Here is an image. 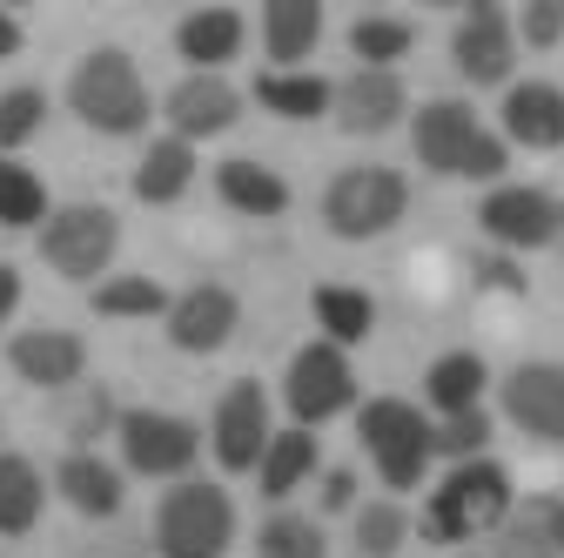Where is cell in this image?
<instances>
[{"label": "cell", "instance_id": "5", "mask_svg": "<svg viewBox=\"0 0 564 558\" xmlns=\"http://www.w3.org/2000/svg\"><path fill=\"white\" fill-rule=\"evenodd\" d=\"M115 249H121V223L101 202H67L41 223V256H47V269L67 276V283H95V276L115 262Z\"/></svg>", "mask_w": 564, "mask_h": 558}, {"label": "cell", "instance_id": "17", "mask_svg": "<svg viewBox=\"0 0 564 558\" xmlns=\"http://www.w3.org/2000/svg\"><path fill=\"white\" fill-rule=\"evenodd\" d=\"M8 364L28 384H41V390H67V384L88 371V351H82L75 330H28V336L8 343Z\"/></svg>", "mask_w": 564, "mask_h": 558}, {"label": "cell", "instance_id": "25", "mask_svg": "<svg viewBox=\"0 0 564 558\" xmlns=\"http://www.w3.org/2000/svg\"><path fill=\"white\" fill-rule=\"evenodd\" d=\"M484 384H490V371H484V357H477V351H451V357H437V364H431V377H423V390H431V404H437L444 417L477 410Z\"/></svg>", "mask_w": 564, "mask_h": 558}, {"label": "cell", "instance_id": "23", "mask_svg": "<svg viewBox=\"0 0 564 558\" xmlns=\"http://www.w3.org/2000/svg\"><path fill=\"white\" fill-rule=\"evenodd\" d=\"M41 505H47V484H41V471L21 458V451H0V532H34V518H41Z\"/></svg>", "mask_w": 564, "mask_h": 558}, {"label": "cell", "instance_id": "36", "mask_svg": "<svg viewBox=\"0 0 564 558\" xmlns=\"http://www.w3.org/2000/svg\"><path fill=\"white\" fill-rule=\"evenodd\" d=\"M518 518H524V525H531V532L557 551V558H564V498L538 492V498H524V505H518Z\"/></svg>", "mask_w": 564, "mask_h": 558}, {"label": "cell", "instance_id": "11", "mask_svg": "<svg viewBox=\"0 0 564 558\" xmlns=\"http://www.w3.org/2000/svg\"><path fill=\"white\" fill-rule=\"evenodd\" d=\"M451 61H457V75L477 82V88H498V82L511 75L518 34H511V14L498 8V0H477V8L457 21V34H451Z\"/></svg>", "mask_w": 564, "mask_h": 558}, {"label": "cell", "instance_id": "10", "mask_svg": "<svg viewBox=\"0 0 564 558\" xmlns=\"http://www.w3.org/2000/svg\"><path fill=\"white\" fill-rule=\"evenodd\" d=\"M269 438H275V431H269V397H262V384H256V377L229 384L223 404H216V425H208L216 464H223V471H256L262 451H269Z\"/></svg>", "mask_w": 564, "mask_h": 558}, {"label": "cell", "instance_id": "16", "mask_svg": "<svg viewBox=\"0 0 564 558\" xmlns=\"http://www.w3.org/2000/svg\"><path fill=\"white\" fill-rule=\"evenodd\" d=\"M477 135H484V128H477V115H470L464 101H431V108L416 115L410 142H416V162L431 169V175H457Z\"/></svg>", "mask_w": 564, "mask_h": 558}, {"label": "cell", "instance_id": "20", "mask_svg": "<svg viewBox=\"0 0 564 558\" xmlns=\"http://www.w3.org/2000/svg\"><path fill=\"white\" fill-rule=\"evenodd\" d=\"M175 47H182V61L195 75H216V67L236 61V47H242V14L236 8H202V14H188L175 28Z\"/></svg>", "mask_w": 564, "mask_h": 558}, {"label": "cell", "instance_id": "42", "mask_svg": "<svg viewBox=\"0 0 564 558\" xmlns=\"http://www.w3.org/2000/svg\"><path fill=\"white\" fill-rule=\"evenodd\" d=\"M14 303H21V269H14V262H0V323L14 316Z\"/></svg>", "mask_w": 564, "mask_h": 558}, {"label": "cell", "instance_id": "21", "mask_svg": "<svg viewBox=\"0 0 564 558\" xmlns=\"http://www.w3.org/2000/svg\"><path fill=\"white\" fill-rule=\"evenodd\" d=\"M216 189H223L229 208H242V216H282V208H290V182H282L275 169H262V162H249V155L223 162Z\"/></svg>", "mask_w": 564, "mask_h": 558}, {"label": "cell", "instance_id": "12", "mask_svg": "<svg viewBox=\"0 0 564 558\" xmlns=\"http://www.w3.org/2000/svg\"><path fill=\"white\" fill-rule=\"evenodd\" d=\"M236 323H242V303L223 283H195L188 297L169 303V343H175V351H188V357L223 351V343L236 336Z\"/></svg>", "mask_w": 564, "mask_h": 558}, {"label": "cell", "instance_id": "27", "mask_svg": "<svg viewBox=\"0 0 564 558\" xmlns=\"http://www.w3.org/2000/svg\"><path fill=\"white\" fill-rule=\"evenodd\" d=\"M329 95H336V88H329L323 75H282V67L256 82V101H262L269 115H282V121H316V115L329 108Z\"/></svg>", "mask_w": 564, "mask_h": 558}, {"label": "cell", "instance_id": "31", "mask_svg": "<svg viewBox=\"0 0 564 558\" xmlns=\"http://www.w3.org/2000/svg\"><path fill=\"white\" fill-rule=\"evenodd\" d=\"M169 290L155 283V276H108V283L95 290V310L101 316H169Z\"/></svg>", "mask_w": 564, "mask_h": 558}, {"label": "cell", "instance_id": "6", "mask_svg": "<svg viewBox=\"0 0 564 558\" xmlns=\"http://www.w3.org/2000/svg\"><path fill=\"white\" fill-rule=\"evenodd\" d=\"M357 431L383 471L390 492H410V484H423V464H431V425H423V410L403 404V397H370Z\"/></svg>", "mask_w": 564, "mask_h": 558}, {"label": "cell", "instance_id": "38", "mask_svg": "<svg viewBox=\"0 0 564 558\" xmlns=\"http://www.w3.org/2000/svg\"><path fill=\"white\" fill-rule=\"evenodd\" d=\"M518 34L531 47H557L564 41V0H531V8L518 14Z\"/></svg>", "mask_w": 564, "mask_h": 558}, {"label": "cell", "instance_id": "43", "mask_svg": "<svg viewBox=\"0 0 564 558\" xmlns=\"http://www.w3.org/2000/svg\"><path fill=\"white\" fill-rule=\"evenodd\" d=\"M8 54H21V21L0 8V61H8Z\"/></svg>", "mask_w": 564, "mask_h": 558}, {"label": "cell", "instance_id": "9", "mask_svg": "<svg viewBox=\"0 0 564 558\" xmlns=\"http://www.w3.org/2000/svg\"><path fill=\"white\" fill-rule=\"evenodd\" d=\"M290 410H296V425H323V417L349 410V397H357V377H349V357L336 351V343H303V351L290 357Z\"/></svg>", "mask_w": 564, "mask_h": 558}, {"label": "cell", "instance_id": "39", "mask_svg": "<svg viewBox=\"0 0 564 558\" xmlns=\"http://www.w3.org/2000/svg\"><path fill=\"white\" fill-rule=\"evenodd\" d=\"M498 558H557V551H551V545L518 518V512H511V518H505V545H498Z\"/></svg>", "mask_w": 564, "mask_h": 558}, {"label": "cell", "instance_id": "30", "mask_svg": "<svg viewBox=\"0 0 564 558\" xmlns=\"http://www.w3.org/2000/svg\"><path fill=\"white\" fill-rule=\"evenodd\" d=\"M416 47V28L410 21H390V14H364L357 28H349V54H357L364 67H390Z\"/></svg>", "mask_w": 564, "mask_h": 558}, {"label": "cell", "instance_id": "8", "mask_svg": "<svg viewBox=\"0 0 564 558\" xmlns=\"http://www.w3.org/2000/svg\"><path fill=\"white\" fill-rule=\"evenodd\" d=\"M477 223L490 243H505V249H544L564 236V202L551 189H490L484 208H477Z\"/></svg>", "mask_w": 564, "mask_h": 558}, {"label": "cell", "instance_id": "1", "mask_svg": "<svg viewBox=\"0 0 564 558\" xmlns=\"http://www.w3.org/2000/svg\"><path fill=\"white\" fill-rule=\"evenodd\" d=\"M67 108H75L95 135H134L149 121V88H141L128 47H95L82 54L75 82H67Z\"/></svg>", "mask_w": 564, "mask_h": 558}, {"label": "cell", "instance_id": "34", "mask_svg": "<svg viewBox=\"0 0 564 558\" xmlns=\"http://www.w3.org/2000/svg\"><path fill=\"white\" fill-rule=\"evenodd\" d=\"M484 444H490V417H484V404L444 417V425L431 431V458H457V464H470V458H484Z\"/></svg>", "mask_w": 564, "mask_h": 558}, {"label": "cell", "instance_id": "14", "mask_svg": "<svg viewBox=\"0 0 564 558\" xmlns=\"http://www.w3.org/2000/svg\"><path fill=\"white\" fill-rule=\"evenodd\" d=\"M329 108H336L343 135H383V128L403 121V82L390 67H357V75L329 95Z\"/></svg>", "mask_w": 564, "mask_h": 558}, {"label": "cell", "instance_id": "40", "mask_svg": "<svg viewBox=\"0 0 564 558\" xmlns=\"http://www.w3.org/2000/svg\"><path fill=\"white\" fill-rule=\"evenodd\" d=\"M477 276L490 290H524V269L518 262H505V256H490V262H477Z\"/></svg>", "mask_w": 564, "mask_h": 558}, {"label": "cell", "instance_id": "3", "mask_svg": "<svg viewBox=\"0 0 564 558\" xmlns=\"http://www.w3.org/2000/svg\"><path fill=\"white\" fill-rule=\"evenodd\" d=\"M236 538V505L223 484H175L155 512V545L162 558H223Z\"/></svg>", "mask_w": 564, "mask_h": 558}, {"label": "cell", "instance_id": "7", "mask_svg": "<svg viewBox=\"0 0 564 558\" xmlns=\"http://www.w3.org/2000/svg\"><path fill=\"white\" fill-rule=\"evenodd\" d=\"M115 438H121L128 471H141V477H182L195 464V451H202L195 425L175 417V410H121Z\"/></svg>", "mask_w": 564, "mask_h": 558}, {"label": "cell", "instance_id": "4", "mask_svg": "<svg viewBox=\"0 0 564 558\" xmlns=\"http://www.w3.org/2000/svg\"><path fill=\"white\" fill-rule=\"evenodd\" d=\"M410 208V182L397 169H343L323 195V223L343 236V243H370L383 229H397V216Z\"/></svg>", "mask_w": 564, "mask_h": 558}, {"label": "cell", "instance_id": "26", "mask_svg": "<svg viewBox=\"0 0 564 558\" xmlns=\"http://www.w3.org/2000/svg\"><path fill=\"white\" fill-rule=\"evenodd\" d=\"M256 471H262V492H269V498H290L296 484L316 471V438H310L303 425H296V431H275Z\"/></svg>", "mask_w": 564, "mask_h": 558}, {"label": "cell", "instance_id": "2", "mask_svg": "<svg viewBox=\"0 0 564 558\" xmlns=\"http://www.w3.org/2000/svg\"><path fill=\"white\" fill-rule=\"evenodd\" d=\"M505 518H511V477H505V464L470 458V464H457L437 484L431 512H423V532L457 545V538H477V532H498Z\"/></svg>", "mask_w": 564, "mask_h": 558}, {"label": "cell", "instance_id": "29", "mask_svg": "<svg viewBox=\"0 0 564 558\" xmlns=\"http://www.w3.org/2000/svg\"><path fill=\"white\" fill-rule=\"evenodd\" d=\"M47 216H54V208H47L41 175L0 155V223H8V229H34V223H47Z\"/></svg>", "mask_w": 564, "mask_h": 558}, {"label": "cell", "instance_id": "41", "mask_svg": "<svg viewBox=\"0 0 564 558\" xmlns=\"http://www.w3.org/2000/svg\"><path fill=\"white\" fill-rule=\"evenodd\" d=\"M323 505H329V512H349V505H357V477H349V471H329V477H323Z\"/></svg>", "mask_w": 564, "mask_h": 558}, {"label": "cell", "instance_id": "28", "mask_svg": "<svg viewBox=\"0 0 564 558\" xmlns=\"http://www.w3.org/2000/svg\"><path fill=\"white\" fill-rule=\"evenodd\" d=\"M316 323H323V336L343 351V343H364V336H370L377 303H370L364 290H349V283H323V290H316Z\"/></svg>", "mask_w": 564, "mask_h": 558}, {"label": "cell", "instance_id": "37", "mask_svg": "<svg viewBox=\"0 0 564 558\" xmlns=\"http://www.w3.org/2000/svg\"><path fill=\"white\" fill-rule=\"evenodd\" d=\"M505 169H511V142H505V135H477L457 175H470V182H498Z\"/></svg>", "mask_w": 564, "mask_h": 558}, {"label": "cell", "instance_id": "33", "mask_svg": "<svg viewBox=\"0 0 564 558\" xmlns=\"http://www.w3.org/2000/svg\"><path fill=\"white\" fill-rule=\"evenodd\" d=\"M403 538H410L403 505L377 498V505H364V512H357V551H364V558H397V551H403Z\"/></svg>", "mask_w": 564, "mask_h": 558}, {"label": "cell", "instance_id": "19", "mask_svg": "<svg viewBox=\"0 0 564 558\" xmlns=\"http://www.w3.org/2000/svg\"><path fill=\"white\" fill-rule=\"evenodd\" d=\"M54 484H61V498L75 505L82 518H115L121 512V471L101 464L95 451H67L61 471H54Z\"/></svg>", "mask_w": 564, "mask_h": 558}, {"label": "cell", "instance_id": "18", "mask_svg": "<svg viewBox=\"0 0 564 558\" xmlns=\"http://www.w3.org/2000/svg\"><path fill=\"white\" fill-rule=\"evenodd\" d=\"M505 135L518 149H564V88L518 82L505 95Z\"/></svg>", "mask_w": 564, "mask_h": 558}, {"label": "cell", "instance_id": "22", "mask_svg": "<svg viewBox=\"0 0 564 558\" xmlns=\"http://www.w3.org/2000/svg\"><path fill=\"white\" fill-rule=\"evenodd\" d=\"M262 41H269V61H282V67L303 61L323 41V0H269Z\"/></svg>", "mask_w": 564, "mask_h": 558}, {"label": "cell", "instance_id": "13", "mask_svg": "<svg viewBox=\"0 0 564 558\" xmlns=\"http://www.w3.org/2000/svg\"><path fill=\"white\" fill-rule=\"evenodd\" d=\"M505 417L544 444H564V364H518L505 377Z\"/></svg>", "mask_w": 564, "mask_h": 558}, {"label": "cell", "instance_id": "24", "mask_svg": "<svg viewBox=\"0 0 564 558\" xmlns=\"http://www.w3.org/2000/svg\"><path fill=\"white\" fill-rule=\"evenodd\" d=\"M188 182H195V149L182 142V135H162V142L141 155V169H134V195L141 202H175Z\"/></svg>", "mask_w": 564, "mask_h": 558}, {"label": "cell", "instance_id": "35", "mask_svg": "<svg viewBox=\"0 0 564 558\" xmlns=\"http://www.w3.org/2000/svg\"><path fill=\"white\" fill-rule=\"evenodd\" d=\"M41 121H47V95L41 88H8V95H0V149L34 142Z\"/></svg>", "mask_w": 564, "mask_h": 558}, {"label": "cell", "instance_id": "15", "mask_svg": "<svg viewBox=\"0 0 564 558\" xmlns=\"http://www.w3.org/2000/svg\"><path fill=\"white\" fill-rule=\"evenodd\" d=\"M236 115H242V95L223 75H188V82L169 88V121H175V135L188 149L208 142V135H223V128H236Z\"/></svg>", "mask_w": 564, "mask_h": 558}, {"label": "cell", "instance_id": "32", "mask_svg": "<svg viewBox=\"0 0 564 558\" xmlns=\"http://www.w3.org/2000/svg\"><path fill=\"white\" fill-rule=\"evenodd\" d=\"M256 558H323V525L296 518V512H275L256 532Z\"/></svg>", "mask_w": 564, "mask_h": 558}]
</instances>
